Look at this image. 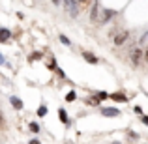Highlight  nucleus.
<instances>
[{
  "label": "nucleus",
  "mask_w": 148,
  "mask_h": 144,
  "mask_svg": "<svg viewBox=\"0 0 148 144\" xmlns=\"http://www.w3.org/2000/svg\"><path fill=\"white\" fill-rule=\"evenodd\" d=\"M101 17H103V10H101L99 2H94V4H92V13H90V19L101 25Z\"/></svg>",
  "instance_id": "nucleus-1"
},
{
  "label": "nucleus",
  "mask_w": 148,
  "mask_h": 144,
  "mask_svg": "<svg viewBox=\"0 0 148 144\" xmlns=\"http://www.w3.org/2000/svg\"><path fill=\"white\" fill-rule=\"evenodd\" d=\"M64 8L68 10L69 17H77V15H79V4H77L75 0H66V2H64Z\"/></svg>",
  "instance_id": "nucleus-2"
},
{
  "label": "nucleus",
  "mask_w": 148,
  "mask_h": 144,
  "mask_svg": "<svg viewBox=\"0 0 148 144\" xmlns=\"http://www.w3.org/2000/svg\"><path fill=\"white\" fill-rule=\"evenodd\" d=\"M127 36H130V32H127V30L118 32L114 36V45H118V47H120V45H124V43H126V40H127Z\"/></svg>",
  "instance_id": "nucleus-3"
},
{
  "label": "nucleus",
  "mask_w": 148,
  "mask_h": 144,
  "mask_svg": "<svg viewBox=\"0 0 148 144\" xmlns=\"http://www.w3.org/2000/svg\"><path fill=\"white\" fill-rule=\"evenodd\" d=\"M141 58H143V51L141 49H133L131 51V62H133V66H137L139 62H141Z\"/></svg>",
  "instance_id": "nucleus-4"
},
{
  "label": "nucleus",
  "mask_w": 148,
  "mask_h": 144,
  "mask_svg": "<svg viewBox=\"0 0 148 144\" xmlns=\"http://www.w3.org/2000/svg\"><path fill=\"white\" fill-rule=\"evenodd\" d=\"M101 114L103 116H118L120 111L118 109H112V107H105V109H101Z\"/></svg>",
  "instance_id": "nucleus-5"
},
{
  "label": "nucleus",
  "mask_w": 148,
  "mask_h": 144,
  "mask_svg": "<svg viewBox=\"0 0 148 144\" xmlns=\"http://www.w3.org/2000/svg\"><path fill=\"white\" fill-rule=\"evenodd\" d=\"M11 38V32L8 28H0V43H4V41H8Z\"/></svg>",
  "instance_id": "nucleus-6"
},
{
  "label": "nucleus",
  "mask_w": 148,
  "mask_h": 144,
  "mask_svg": "<svg viewBox=\"0 0 148 144\" xmlns=\"http://www.w3.org/2000/svg\"><path fill=\"white\" fill-rule=\"evenodd\" d=\"M83 58L88 62V64H96V62H98V58H96L92 53H83Z\"/></svg>",
  "instance_id": "nucleus-7"
},
{
  "label": "nucleus",
  "mask_w": 148,
  "mask_h": 144,
  "mask_svg": "<svg viewBox=\"0 0 148 144\" xmlns=\"http://www.w3.org/2000/svg\"><path fill=\"white\" fill-rule=\"evenodd\" d=\"M58 118H60L62 124H68L69 122V120H68V112H66L64 109H58Z\"/></svg>",
  "instance_id": "nucleus-8"
},
{
  "label": "nucleus",
  "mask_w": 148,
  "mask_h": 144,
  "mask_svg": "<svg viewBox=\"0 0 148 144\" xmlns=\"http://www.w3.org/2000/svg\"><path fill=\"white\" fill-rule=\"evenodd\" d=\"M10 101H11V105H13V107L17 109V111H21V109H23V101L19 99V97H15V96H13V97H11Z\"/></svg>",
  "instance_id": "nucleus-9"
},
{
  "label": "nucleus",
  "mask_w": 148,
  "mask_h": 144,
  "mask_svg": "<svg viewBox=\"0 0 148 144\" xmlns=\"http://www.w3.org/2000/svg\"><path fill=\"white\" fill-rule=\"evenodd\" d=\"M112 13H114V11H111V10H103V17H101V25H103V23H107L109 19L112 17Z\"/></svg>",
  "instance_id": "nucleus-10"
},
{
  "label": "nucleus",
  "mask_w": 148,
  "mask_h": 144,
  "mask_svg": "<svg viewBox=\"0 0 148 144\" xmlns=\"http://www.w3.org/2000/svg\"><path fill=\"white\" fill-rule=\"evenodd\" d=\"M111 97H112V99H114V101H126V99H127V97L124 96V94H112Z\"/></svg>",
  "instance_id": "nucleus-11"
},
{
  "label": "nucleus",
  "mask_w": 148,
  "mask_h": 144,
  "mask_svg": "<svg viewBox=\"0 0 148 144\" xmlns=\"http://www.w3.org/2000/svg\"><path fill=\"white\" fill-rule=\"evenodd\" d=\"M47 114V107H43V105H41L40 109H38V116H45Z\"/></svg>",
  "instance_id": "nucleus-12"
},
{
  "label": "nucleus",
  "mask_w": 148,
  "mask_h": 144,
  "mask_svg": "<svg viewBox=\"0 0 148 144\" xmlns=\"http://www.w3.org/2000/svg\"><path fill=\"white\" fill-rule=\"evenodd\" d=\"M66 99H68V101H73V99H75V92H68Z\"/></svg>",
  "instance_id": "nucleus-13"
},
{
  "label": "nucleus",
  "mask_w": 148,
  "mask_h": 144,
  "mask_svg": "<svg viewBox=\"0 0 148 144\" xmlns=\"http://www.w3.org/2000/svg\"><path fill=\"white\" fill-rule=\"evenodd\" d=\"M88 105H99V99L98 97H92V99H88Z\"/></svg>",
  "instance_id": "nucleus-14"
},
{
  "label": "nucleus",
  "mask_w": 148,
  "mask_h": 144,
  "mask_svg": "<svg viewBox=\"0 0 148 144\" xmlns=\"http://www.w3.org/2000/svg\"><path fill=\"white\" fill-rule=\"evenodd\" d=\"M60 41H62L64 45H71V43H69V40H68L66 36H62V34H60Z\"/></svg>",
  "instance_id": "nucleus-15"
},
{
  "label": "nucleus",
  "mask_w": 148,
  "mask_h": 144,
  "mask_svg": "<svg viewBox=\"0 0 148 144\" xmlns=\"http://www.w3.org/2000/svg\"><path fill=\"white\" fill-rule=\"evenodd\" d=\"M6 126V122H4V116H2V111H0V127Z\"/></svg>",
  "instance_id": "nucleus-16"
},
{
  "label": "nucleus",
  "mask_w": 148,
  "mask_h": 144,
  "mask_svg": "<svg viewBox=\"0 0 148 144\" xmlns=\"http://www.w3.org/2000/svg\"><path fill=\"white\" fill-rule=\"evenodd\" d=\"M30 129H32V131H38V129H40V126H38V124H30Z\"/></svg>",
  "instance_id": "nucleus-17"
},
{
  "label": "nucleus",
  "mask_w": 148,
  "mask_h": 144,
  "mask_svg": "<svg viewBox=\"0 0 148 144\" xmlns=\"http://www.w3.org/2000/svg\"><path fill=\"white\" fill-rule=\"evenodd\" d=\"M40 56H41V54H40V53H34V54H32V56H30V60H38V58H40Z\"/></svg>",
  "instance_id": "nucleus-18"
},
{
  "label": "nucleus",
  "mask_w": 148,
  "mask_h": 144,
  "mask_svg": "<svg viewBox=\"0 0 148 144\" xmlns=\"http://www.w3.org/2000/svg\"><path fill=\"white\" fill-rule=\"evenodd\" d=\"M98 97H99V99H105V97H109V96L105 94V92H99V94H98Z\"/></svg>",
  "instance_id": "nucleus-19"
},
{
  "label": "nucleus",
  "mask_w": 148,
  "mask_h": 144,
  "mask_svg": "<svg viewBox=\"0 0 148 144\" xmlns=\"http://www.w3.org/2000/svg\"><path fill=\"white\" fill-rule=\"evenodd\" d=\"M141 120H143V124H145V126H148V116H141Z\"/></svg>",
  "instance_id": "nucleus-20"
},
{
  "label": "nucleus",
  "mask_w": 148,
  "mask_h": 144,
  "mask_svg": "<svg viewBox=\"0 0 148 144\" xmlns=\"http://www.w3.org/2000/svg\"><path fill=\"white\" fill-rule=\"evenodd\" d=\"M28 144H41V142H40V141H36V139H32V141H30Z\"/></svg>",
  "instance_id": "nucleus-21"
},
{
  "label": "nucleus",
  "mask_w": 148,
  "mask_h": 144,
  "mask_svg": "<svg viewBox=\"0 0 148 144\" xmlns=\"http://www.w3.org/2000/svg\"><path fill=\"white\" fill-rule=\"evenodd\" d=\"M145 60L148 62V47H146V51H145Z\"/></svg>",
  "instance_id": "nucleus-22"
},
{
  "label": "nucleus",
  "mask_w": 148,
  "mask_h": 144,
  "mask_svg": "<svg viewBox=\"0 0 148 144\" xmlns=\"http://www.w3.org/2000/svg\"><path fill=\"white\" fill-rule=\"evenodd\" d=\"M4 62H6V60H4V56H2V54H0V64H4Z\"/></svg>",
  "instance_id": "nucleus-23"
}]
</instances>
